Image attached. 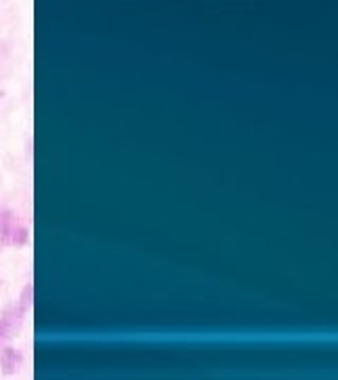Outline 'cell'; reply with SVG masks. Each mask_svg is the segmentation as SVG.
Segmentation results:
<instances>
[{
	"label": "cell",
	"mask_w": 338,
	"mask_h": 380,
	"mask_svg": "<svg viewBox=\"0 0 338 380\" xmlns=\"http://www.w3.org/2000/svg\"><path fill=\"white\" fill-rule=\"evenodd\" d=\"M15 307L21 311V313H30V309L34 307V285L32 283H26L24 287H21V291H19V296H17V302H15Z\"/></svg>",
	"instance_id": "5"
},
{
	"label": "cell",
	"mask_w": 338,
	"mask_h": 380,
	"mask_svg": "<svg viewBox=\"0 0 338 380\" xmlns=\"http://www.w3.org/2000/svg\"><path fill=\"white\" fill-rule=\"evenodd\" d=\"M24 363V353L15 347H3L0 349V368H3V374L5 376H13L17 374V370L21 368Z\"/></svg>",
	"instance_id": "2"
},
{
	"label": "cell",
	"mask_w": 338,
	"mask_h": 380,
	"mask_svg": "<svg viewBox=\"0 0 338 380\" xmlns=\"http://www.w3.org/2000/svg\"><path fill=\"white\" fill-rule=\"evenodd\" d=\"M24 321H26V313H21L17 307H11L3 313V317H0V349L21 332Z\"/></svg>",
	"instance_id": "1"
},
{
	"label": "cell",
	"mask_w": 338,
	"mask_h": 380,
	"mask_svg": "<svg viewBox=\"0 0 338 380\" xmlns=\"http://www.w3.org/2000/svg\"><path fill=\"white\" fill-rule=\"evenodd\" d=\"M28 241H30V228L21 220H17L9 237V247H24L28 245Z\"/></svg>",
	"instance_id": "4"
},
{
	"label": "cell",
	"mask_w": 338,
	"mask_h": 380,
	"mask_svg": "<svg viewBox=\"0 0 338 380\" xmlns=\"http://www.w3.org/2000/svg\"><path fill=\"white\" fill-rule=\"evenodd\" d=\"M17 214L9 207H0V247H9V237L11 230L17 222Z\"/></svg>",
	"instance_id": "3"
}]
</instances>
